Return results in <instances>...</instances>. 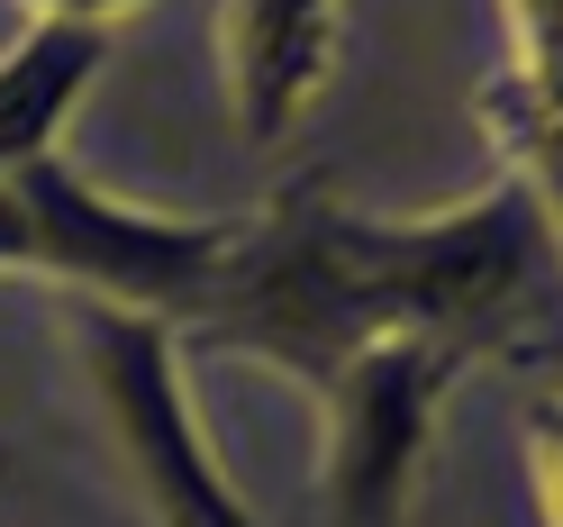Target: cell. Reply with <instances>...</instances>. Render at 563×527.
<instances>
[{"label": "cell", "mask_w": 563, "mask_h": 527, "mask_svg": "<svg viewBox=\"0 0 563 527\" xmlns=\"http://www.w3.org/2000/svg\"><path fill=\"white\" fill-rule=\"evenodd\" d=\"M473 364H454L445 345L382 337L328 382V518L336 527H400L418 454L437 437V400Z\"/></svg>", "instance_id": "277c9868"}, {"label": "cell", "mask_w": 563, "mask_h": 527, "mask_svg": "<svg viewBox=\"0 0 563 527\" xmlns=\"http://www.w3.org/2000/svg\"><path fill=\"white\" fill-rule=\"evenodd\" d=\"M19 219H27V264L74 283L82 300L110 309H146V319L183 328L200 292L219 283V264L236 255V219H136V209L100 200L82 173H64L55 155L10 173Z\"/></svg>", "instance_id": "7a4b0ae2"}, {"label": "cell", "mask_w": 563, "mask_h": 527, "mask_svg": "<svg viewBox=\"0 0 563 527\" xmlns=\"http://www.w3.org/2000/svg\"><path fill=\"white\" fill-rule=\"evenodd\" d=\"M545 255L554 228L527 183L482 191L454 219H345L336 200H319V264L355 355L382 337L445 345L454 364L545 345L554 337Z\"/></svg>", "instance_id": "6da1fadb"}, {"label": "cell", "mask_w": 563, "mask_h": 527, "mask_svg": "<svg viewBox=\"0 0 563 527\" xmlns=\"http://www.w3.org/2000/svg\"><path fill=\"white\" fill-rule=\"evenodd\" d=\"M37 10H46V19H82V28H100L110 10H136V0H37Z\"/></svg>", "instance_id": "9c48e42d"}, {"label": "cell", "mask_w": 563, "mask_h": 527, "mask_svg": "<svg viewBox=\"0 0 563 527\" xmlns=\"http://www.w3.org/2000/svg\"><path fill=\"white\" fill-rule=\"evenodd\" d=\"M219 55H228V100L236 128L273 146L309 110L336 55V0H219Z\"/></svg>", "instance_id": "5b68a950"}, {"label": "cell", "mask_w": 563, "mask_h": 527, "mask_svg": "<svg viewBox=\"0 0 563 527\" xmlns=\"http://www.w3.org/2000/svg\"><path fill=\"white\" fill-rule=\"evenodd\" d=\"M82 373H91V400L110 418V437L128 454L136 491L164 527H264L255 509L236 501V482H219L209 446L183 409V355H173V319H146V309H110V300H82Z\"/></svg>", "instance_id": "3957f363"}, {"label": "cell", "mask_w": 563, "mask_h": 527, "mask_svg": "<svg viewBox=\"0 0 563 527\" xmlns=\"http://www.w3.org/2000/svg\"><path fill=\"white\" fill-rule=\"evenodd\" d=\"M527 482H537V518L563 527V392L527 400Z\"/></svg>", "instance_id": "52a82bcc"}, {"label": "cell", "mask_w": 563, "mask_h": 527, "mask_svg": "<svg viewBox=\"0 0 563 527\" xmlns=\"http://www.w3.org/2000/svg\"><path fill=\"white\" fill-rule=\"evenodd\" d=\"M100 28L82 19H46L37 37H19L10 55H0V183H10L19 164L55 155V128L64 110L82 100V83L100 74Z\"/></svg>", "instance_id": "8992f818"}, {"label": "cell", "mask_w": 563, "mask_h": 527, "mask_svg": "<svg viewBox=\"0 0 563 527\" xmlns=\"http://www.w3.org/2000/svg\"><path fill=\"white\" fill-rule=\"evenodd\" d=\"M0 264H27V219H19V191L0 183Z\"/></svg>", "instance_id": "ba28073f"}]
</instances>
